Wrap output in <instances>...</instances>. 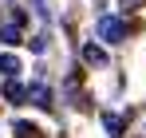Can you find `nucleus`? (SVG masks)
Returning a JSON list of instances; mask_svg holds the SVG:
<instances>
[{
  "label": "nucleus",
  "instance_id": "nucleus-1",
  "mask_svg": "<svg viewBox=\"0 0 146 138\" xmlns=\"http://www.w3.org/2000/svg\"><path fill=\"white\" fill-rule=\"evenodd\" d=\"M95 32L107 40V44H126V24H122V20H115V16H99Z\"/></svg>",
  "mask_w": 146,
  "mask_h": 138
},
{
  "label": "nucleus",
  "instance_id": "nucleus-2",
  "mask_svg": "<svg viewBox=\"0 0 146 138\" xmlns=\"http://www.w3.org/2000/svg\"><path fill=\"white\" fill-rule=\"evenodd\" d=\"M20 32H24V12H16L12 24L0 28V44H20Z\"/></svg>",
  "mask_w": 146,
  "mask_h": 138
},
{
  "label": "nucleus",
  "instance_id": "nucleus-3",
  "mask_svg": "<svg viewBox=\"0 0 146 138\" xmlns=\"http://www.w3.org/2000/svg\"><path fill=\"white\" fill-rule=\"evenodd\" d=\"M28 103H36V107L48 111V107H51V91L44 87V83H32V87H28Z\"/></svg>",
  "mask_w": 146,
  "mask_h": 138
},
{
  "label": "nucleus",
  "instance_id": "nucleus-4",
  "mask_svg": "<svg viewBox=\"0 0 146 138\" xmlns=\"http://www.w3.org/2000/svg\"><path fill=\"white\" fill-rule=\"evenodd\" d=\"M83 63H87V67H107V51L95 47V44H87L83 47Z\"/></svg>",
  "mask_w": 146,
  "mask_h": 138
},
{
  "label": "nucleus",
  "instance_id": "nucleus-5",
  "mask_svg": "<svg viewBox=\"0 0 146 138\" xmlns=\"http://www.w3.org/2000/svg\"><path fill=\"white\" fill-rule=\"evenodd\" d=\"M4 99H8V103H24V99H28V91L16 83V79H8V83H4Z\"/></svg>",
  "mask_w": 146,
  "mask_h": 138
},
{
  "label": "nucleus",
  "instance_id": "nucleus-6",
  "mask_svg": "<svg viewBox=\"0 0 146 138\" xmlns=\"http://www.w3.org/2000/svg\"><path fill=\"white\" fill-rule=\"evenodd\" d=\"M0 71H4V75L12 79V75L20 71V59H16V55H0Z\"/></svg>",
  "mask_w": 146,
  "mask_h": 138
},
{
  "label": "nucleus",
  "instance_id": "nucleus-7",
  "mask_svg": "<svg viewBox=\"0 0 146 138\" xmlns=\"http://www.w3.org/2000/svg\"><path fill=\"white\" fill-rule=\"evenodd\" d=\"M12 130H16V138H40V130H36L32 122H16Z\"/></svg>",
  "mask_w": 146,
  "mask_h": 138
},
{
  "label": "nucleus",
  "instance_id": "nucleus-8",
  "mask_svg": "<svg viewBox=\"0 0 146 138\" xmlns=\"http://www.w3.org/2000/svg\"><path fill=\"white\" fill-rule=\"evenodd\" d=\"M122 126H126V118H122V115H107V130H111V134H119Z\"/></svg>",
  "mask_w": 146,
  "mask_h": 138
},
{
  "label": "nucleus",
  "instance_id": "nucleus-9",
  "mask_svg": "<svg viewBox=\"0 0 146 138\" xmlns=\"http://www.w3.org/2000/svg\"><path fill=\"white\" fill-rule=\"evenodd\" d=\"M142 8V0H122V12H138Z\"/></svg>",
  "mask_w": 146,
  "mask_h": 138
}]
</instances>
